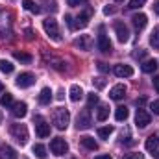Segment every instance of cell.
Returning <instances> with one entry per match:
<instances>
[{"mask_svg": "<svg viewBox=\"0 0 159 159\" xmlns=\"http://www.w3.org/2000/svg\"><path fill=\"white\" fill-rule=\"evenodd\" d=\"M52 122H54V126H56L57 129H67V126H69V122H70V113H69V109H65V107L56 109L54 115H52Z\"/></svg>", "mask_w": 159, "mask_h": 159, "instance_id": "cell-1", "label": "cell"}, {"mask_svg": "<svg viewBox=\"0 0 159 159\" xmlns=\"http://www.w3.org/2000/svg\"><path fill=\"white\" fill-rule=\"evenodd\" d=\"M9 133H11V137L17 143H20V144H26L28 143V128L24 124H13L9 128Z\"/></svg>", "mask_w": 159, "mask_h": 159, "instance_id": "cell-2", "label": "cell"}, {"mask_svg": "<svg viewBox=\"0 0 159 159\" xmlns=\"http://www.w3.org/2000/svg\"><path fill=\"white\" fill-rule=\"evenodd\" d=\"M43 28H44L46 35H50V37H52L54 41H59V39H61V34H59V26H57V20H56V19H52V17L44 19V20H43Z\"/></svg>", "mask_w": 159, "mask_h": 159, "instance_id": "cell-3", "label": "cell"}, {"mask_svg": "<svg viewBox=\"0 0 159 159\" xmlns=\"http://www.w3.org/2000/svg\"><path fill=\"white\" fill-rule=\"evenodd\" d=\"M50 150H52L54 156H65V154L69 152V144H67L65 139L56 137V139H52V143H50Z\"/></svg>", "mask_w": 159, "mask_h": 159, "instance_id": "cell-4", "label": "cell"}, {"mask_svg": "<svg viewBox=\"0 0 159 159\" xmlns=\"http://www.w3.org/2000/svg\"><path fill=\"white\" fill-rule=\"evenodd\" d=\"M35 133H37V137H41V139H46L50 135V124L43 119V117H35Z\"/></svg>", "mask_w": 159, "mask_h": 159, "instance_id": "cell-5", "label": "cell"}, {"mask_svg": "<svg viewBox=\"0 0 159 159\" xmlns=\"http://www.w3.org/2000/svg\"><path fill=\"white\" fill-rule=\"evenodd\" d=\"M15 83H17V87H20V89H28V87H32V85L35 83V76H34L32 72H22V74L17 76Z\"/></svg>", "mask_w": 159, "mask_h": 159, "instance_id": "cell-6", "label": "cell"}, {"mask_svg": "<svg viewBox=\"0 0 159 159\" xmlns=\"http://www.w3.org/2000/svg\"><path fill=\"white\" fill-rule=\"evenodd\" d=\"M91 17H93V7H87L85 11H81L78 17L74 19V20H76V22H74V28H76V30L85 28V26L89 24V19H91Z\"/></svg>", "mask_w": 159, "mask_h": 159, "instance_id": "cell-7", "label": "cell"}, {"mask_svg": "<svg viewBox=\"0 0 159 159\" xmlns=\"http://www.w3.org/2000/svg\"><path fill=\"white\" fill-rule=\"evenodd\" d=\"M26 113H28L26 102H13V106H11V115H13L15 119H22V117H26Z\"/></svg>", "mask_w": 159, "mask_h": 159, "instance_id": "cell-8", "label": "cell"}, {"mask_svg": "<svg viewBox=\"0 0 159 159\" xmlns=\"http://www.w3.org/2000/svg\"><path fill=\"white\" fill-rule=\"evenodd\" d=\"M150 113H146L144 109H137V113H135V124H137V128H146L148 124H150Z\"/></svg>", "mask_w": 159, "mask_h": 159, "instance_id": "cell-9", "label": "cell"}, {"mask_svg": "<svg viewBox=\"0 0 159 159\" xmlns=\"http://www.w3.org/2000/svg\"><path fill=\"white\" fill-rule=\"evenodd\" d=\"M115 34H117V39L120 43H128L129 41V30L124 22H117L115 24Z\"/></svg>", "mask_w": 159, "mask_h": 159, "instance_id": "cell-10", "label": "cell"}, {"mask_svg": "<svg viewBox=\"0 0 159 159\" xmlns=\"http://www.w3.org/2000/svg\"><path fill=\"white\" fill-rule=\"evenodd\" d=\"M91 124H93V119H91L89 111H81V113L78 115V119H76V126H78V129H89Z\"/></svg>", "mask_w": 159, "mask_h": 159, "instance_id": "cell-11", "label": "cell"}, {"mask_svg": "<svg viewBox=\"0 0 159 159\" xmlns=\"http://www.w3.org/2000/svg\"><path fill=\"white\" fill-rule=\"evenodd\" d=\"M113 72H115L117 78H129V76H133V69L129 65H122V63L120 65H115Z\"/></svg>", "mask_w": 159, "mask_h": 159, "instance_id": "cell-12", "label": "cell"}, {"mask_svg": "<svg viewBox=\"0 0 159 159\" xmlns=\"http://www.w3.org/2000/svg\"><path fill=\"white\" fill-rule=\"evenodd\" d=\"M131 22H133L135 30L141 32V30H144V26H146V22H148V17H146L144 13H137V15L131 17Z\"/></svg>", "mask_w": 159, "mask_h": 159, "instance_id": "cell-13", "label": "cell"}, {"mask_svg": "<svg viewBox=\"0 0 159 159\" xmlns=\"http://www.w3.org/2000/svg\"><path fill=\"white\" fill-rule=\"evenodd\" d=\"M98 48H100L104 54H109V52L113 50V46H111V41L107 39V35H106L104 32L98 35Z\"/></svg>", "mask_w": 159, "mask_h": 159, "instance_id": "cell-14", "label": "cell"}, {"mask_svg": "<svg viewBox=\"0 0 159 159\" xmlns=\"http://www.w3.org/2000/svg\"><path fill=\"white\" fill-rule=\"evenodd\" d=\"M124 96H126V85H122V83L115 85V87L109 91V98H111V100H122Z\"/></svg>", "mask_w": 159, "mask_h": 159, "instance_id": "cell-15", "label": "cell"}, {"mask_svg": "<svg viewBox=\"0 0 159 159\" xmlns=\"http://www.w3.org/2000/svg\"><path fill=\"white\" fill-rule=\"evenodd\" d=\"M157 67H159V63L156 61V59H146V61L141 65V70L146 72V74H152V72H156Z\"/></svg>", "mask_w": 159, "mask_h": 159, "instance_id": "cell-16", "label": "cell"}, {"mask_svg": "<svg viewBox=\"0 0 159 159\" xmlns=\"http://www.w3.org/2000/svg\"><path fill=\"white\" fill-rule=\"evenodd\" d=\"M50 102H52V91H50V87L41 89V93H39V104H43V106H48Z\"/></svg>", "mask_w": 159, "mask_h": 159, "instance_id": "cell-17", "label": "cell"}, {"mask_svg": "<svg viewBox=\"0 0 159 159\" xmlns=\"http://www.w3.org/2000/svg\"><path fill=\"white\" fill-rule=\"evenodd\" d=\"M69 94H70V100H72V102H80V100L83 98V89H81L80 85H72L70 91H69Z\"/></svg>", "mask_w": 159, "mask_h": 159, "instance_id": "cell-18", "label": "cell"}, {"mask_svg": "<svg viewBox=\"0 0 159 159\" xmlns=\"http://www.w3.org/2000/svg\"><path fill=\"white\" fill-rule=\"evenodd\" d=\"M0 159H17V152L11 146H0Z\"/></svg>", "mask_w": 159, "mask_h": 159, "instance_id": "cell-19", "label": "cell"}, {"mask_svg": "<svg viewBox=\"0 0 159 159\" xmlns=\"http://www.w3.org/2000/svg\"><path fill=\"white\" fill-rule=\"evenodd\" d=\"M80 141H81V144H83V146H85L87 150H93V152H94V150H98V143H96V141H94L93 137L85 135V137H81Z\"/></svg>", "mask_w": 159, "mask_h": 159, "instance_id": "cell-20", "label": "cell"}, {"mask_svg": "<svg viewBox=\"0 0 159 159\" xmlns=\"http://www.w3.org/2000/svg\"><path fill=\"white\" fill-rule=\"evenodd\" d=\"M144 146H146L148 152H156L159 148V137L157 135H150V137L146 139V144H144Z\"/></svg>", "mask_w": 159, "mask_h": 159, "instance_id": "cell-21", "label": "cell"}, {"mask_svg": "<svg viewBox=\"0 0 159 159\" xmlns=\"http://www.w3.org/2000/svg\"><path fill=\"white\" fill-rule=\"evenodd\" d=\"M74 44L80 46L81 50H89V48H91V37H89V35H80V39L74 41Z\"/></svg>", "mask_w": 159, "mask_h": 159, "instance_id": "cell-22", "label": "cell"}, {"mask_svg": "<svg viewBox=\"0 0 159 159\" xmlns=\"http://www.w3.org/2000/svg\"><path fill=\"white\" fill-rule=\"evenodd\" d=\"M0 106H2V107H11V106H13V94H11V93H2V96H0Z\"/></svg>", "mask_w": 159, "mask_h": 159, "instance_id": "cell-23", "label": "cell"}, {"mask_svg": "<svg viewBox=\"0 0 159 159\" xmlns=\"http://www.w3.org/2000/svg\"><path fill=\"white\" fill-rule=\"evenodd\" d=\"M128 115H129V111H128V107H126V106H119V107H117V111H115V119L119 120V122L126 120V119H128Z\"/></svg>", "mask_w": 159, "mask_h": 159, "instance_id": "cell-24", "label": "cell"}, {"mask_svg": "<svg viewBox=\"0 0 159 159\" xmlns=\"http://www.w3.org/2000/svg\"><path fill=\"white\" fill-rule=\"evenodd\" d=\"M22 6H24V9H26V11H30V13H41V7L34 2V0H24V2H22Z\"/></svg>", "mask_w": 159, "mask_h": 159, "instance_id": "cell-25", "label": "cell"}, {"mask_svg": "<svg viewBox=\"0 0 159 159\" xmlns=\"http://www.w3.org/2000/svg\"><path fill=\"white\" fill-rule=\"evenodd\" d=\"M107 117H109V107L107 106H100L98 111H96V119L100 120V122H104Z\"/></svg>", "mask_w": 159, "mask_h": 159, "instance_id": "cell-26", "label": "cell"}, {"mask_svg": "<svg viewBox=\"0 0 159 159\" xmlns=\"http://www.w3.org/2000/svg\"><path fill=\"white\" fill-rule=\"evenodd\" d=\"M13 57H15L17 61H22V63H30V61H32V56L26 54V52H13Z\"/></svg>", "mask_w": 159, "mask_h": 159, "instance_id": "cell-27", "label": "cell"}, {"mask_svg": "<svg viewBox=\"0 0 159 159\" xmlns=\"http://www.w3.org/2000/svg\"><path fill=\"white\" fill-rule=\"evenodd\" d=\"M34 154H35L37 159H46V148L43 144H35L34 146Z\"/></svg>", "mask_w": 159, "mask_h": 159, "instance_id": "cell-28", "label": "cell"}, {"mask_svg": "<svg viewBox=\"0 0 159 159\" xmlns=\"http://www.w3.org/2000/svg\"><path fill=\"white\" fill-rule=\"evenodd\" d=\"M150 44H152L156 50H159V26L152 32V35H150Z\"/></svg>", "mask_w": 159, "mask_h": 159, "instance_id": "cell-29", "label": "cell"}, {"mask_svg": "<svg viewBox=\"0 0 159 159\" xmlns=\"http://www.w3.org/2000/svg\"><path fill=\"white\" fill-rule=\"evenodd\" d=\"M111 133H113V126H106V128H100L98 129V137L100 139H109Z\"/></svg>", "mask_w": 159, "mask_h": 159, "instance_id": "cell-30", "label": "cell"}, {"mask_svg": "<svg viewBox=\"0 0 159 159\" xmlns=\"http://www.w3.org/2000/svg\"><path fill=\"white\" fill-rule=\"evenodd\" d=\"M13 69H15V67H13L9 61H6V59H0V70H2V72H6V74H11V72H13Z\"/></svg>", "mask_w": 159, "mask_h": 159, "instance_id": "cell-31", "label": "cell"}, {"mask_svg": "<svg viewBox=\"0 0 159 159\" xmlns=\"http://www.w3.org/2000/svg\"><path fill=\"white\" fill-rule=\"evenodd\" d=\"M144 4H146V0H129L128 7H129V9H139V7H143Z\"/></svg>", "mask_w": 159, "mask_h": 159, "instance_id": "cell-32", "label": "cell"}, {"mask_svg": "<svg viewBox=\"0 0 159 159\" xmlns=\"http://www.w3.org/2000/svg\"><path fill=\"white\" fill-rule=\"evenodd\" d=\"M96 104H98V96H96L94 93H93V94H89V98H87V106H89V107H93V106H96Z\"/></svg>", "mask_w": 159, "mask_h": 159, "instance_id": "cell-33", "label": "cell"}, {"mask_svg": "<svg viewBox=\"0 0 159 159\" xmlns=\"http://www.w3.org/2000/svg\"><path fill=\"white\" fill-rule=\"evenodd\" d=\"M67 4H69L70 7H78V6H83V4H87V0H67Z\"/></svg>", "mask_w": 159, "mask_h": 159, "instance_id": "cell-34", "label": "cell"}, {"mask_svg": "<svg viewBox=\"0 0 159 159\" xmlns=\"http://www.w3.org/2000/svg\"><path fill=\"white\" fill-rule=\"evenodd\" d=\"M122 159H144V156L141 152H131V154H128L126 157H122Z\"/></svg>", "mask_w": 159, "mask_h": 159, "instance_id": "cell-35", "label": "cell"}, {"mask_svg": "<svg viewBox=\"0 0 159 159\" xmlns=\"http://www.w3.org/2000/svg\"><path fill=\"white\" fill-rule=\"evenodd\" d=\"M96 67H98V70H100V72H109V65H107V63H104V61H98V65H96Z\"/></svg>", "mask_w": 159, "mask_h": 159, "instance_id": "cell-36", "label": "cell"}, {"mask_svg": "<svg viewBox=\"0 0 159 159\" xmlns=\"http://www.w3.org/2000/svg\"><path fill=\"white\" fill-rule=\"evenodd\" d=\"M93 83H94V85H96L98 89L106 87V80H104V78H94V80H93Z\"/></svg>", "mask_w": 159, "mask_h": 159, "instance_id": "cell-37", "label": "cell"}, {"mask_svg": "<svg viewBox=\"0 0 159 159\" xmlns=\"http://www.w3.org/2000/svg\"><path fill=\"white\" fill-rule=\"evenodd\" d=\"M150 109H152V113H154V115H159V100H154V102H152Z\"/></svg>", "mask_w": 159, "mask_h": 159, "instance_id": "cell-38", "label": "cell"}, {"mask_svg": "<svg viewBox=\"0 0 159 159\" xmlns=\"http://www.w3.org/2000/svg\"><path fill=\"white\" fill-rule=\"evenodd\" d=\"M144 56H146V50H141V52H135L133 54V57H137V59H143Z\"/></svg>", "mask_w": 159, "mask_h": 159, "instance_id": "cell-39", "label": "cell"}, {"mask_svg": "<svg viewBox=\"0 0 159 159\" xmlns=\"http://www.w3.org/2000/svg\"><path fill=\"white\" fill-rule=\"evenodd\" d=\"M104 13H106V15H113V13H115V7L107 6V7H104Z\"/></svg>", "mask_w": 159, "mask_h": 159, "instance_id": "cell-40", "label": "cell"}, {"mask_svg": "<svg viewBox=\"0 0 159 159\" xmlns=\"http://www.w3.org/2000/svg\"><path fill=\"white\" fill-rule=\"evenodd\" d=\"M154 87H156V91L159 93V74H156V76H154Z\"/></svg>", "mask_w": 159, "mask_h": 159, "instance_id": "cell-41", "label": "cell"}, {"mask_svg": "<svg viewBox=\"0 0 159 159\" xmlns=\"http://www.w3.org/2000/svg\"><path fill=\"white\" fill-rule=\"evenodd\" d=\"M94 159H113V157H111L109 154H102V156H96Z\"/></svg>", "mask_w": 159, "mask_h": 159, "instance_id": "cell-42", "label": "cell"}, {"mask_svg": "<svg viewBox=\"0 0 159 159\" xmlns=\"http://www.w3.org/2000/svg\"><path fill=\"white\" fill-rule=\"evenodd\" d=\"M56 98H57V100H63V98H65V93H63V91H59V93H57V96H56Z\"/></svg>", "mask_w": 159, "mask_h": 159, "instance_id": "cell-43", "label": "cell"}, {"mask_svg": "<svg viewBox=\"0 0 159 159\" xmlns=\"http://www.w3.org/2000/svg\"><path fill=\"white\" fill-rule=\"evenodd\" d=\"M154 11H156V13L159 15V0L156 2V4H154Z\"/></svg>", "mask_w": 159, "mask_h": 159, "instance_id": "cell-44", "label": "cell"}, {"mask_svg": "<svg viewBox=\"0 0 159 159\" xmlns=\"http://www.w3.org/2000/svg\"><path fill=\"white\" fill-rule=\"evenodd\" d=\"M2 93H4V85L0 83V94H2Z\"/></svg>", "mask_w": 159, "mask_h": 159, "instance_id": "cell-45", "label": "cell"}, {"mask_svg": "<svg viewBox=\"0 0 159 159\" xmlns=\"http://www.w3.org/2000/svg\"><path fill=\"white\" fill-rule=\"evenodd\" d=\"M0 122H2V115H0Z\"/></svg>", "mask_w": 159, "mask_h": 159, "instance_id": "cell-46", "label": "cell"}, {"mask_svg": "<svg viewBox=\"0 0 159 159\" xmlns=\"http://www.w3.org/2000/svg\"><path fill=\"white\" fill-rule=\"evenodd\" d=\"M156 156H157V159H159V154H156Z\"/></svg>", "mask_w": 159, "mask_h": 159, "instance_id": "cell-47", "label": "cell"}, {"mask_svg": "<svg viewBox=\"0 0 159 159\" xmlns=\"http://www.w3.org/2000/svg\"><path fill=\"white\" fill-rule=\"evenodd\" d=\"M117 2H122V0H117Z\"/></svg>", "mask_w": 159, "mask_h": 159, "instance_id": "cell-48", "label": "cell"}]
</instances>
